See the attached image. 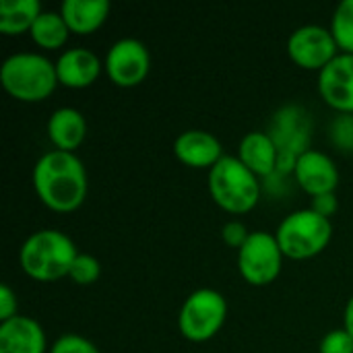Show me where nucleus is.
<instances>
[{"mask_svg":"<svg viewBox=\"0 0 353 353\" xmlns=\"http://www.w3.org/2000/svg\"><path fill=\"white\" fill-rule=\"evenodd\" d=\"M33 186L48 207L72 211L87 194V172L72 151L52 149L37 159L33 168Z\"/></svg>","mask_w":353,"mask_h":353,"instance_id":"f257e3e1","label":"nucleus"},{"mask_svg":"<svg viewBox=\"0 0 353 353\" xmlns=\"http://www.w3.org/2000/svg\"><path fill=\"white\" fill-rule=\"evenodd\" d=\"M0 81L8 93L25 101L48 97L56 83V62L39 52H14L0 66Z\"/></svg>","mask_w":353,"mask_h":353,"instance_id":"f03ea898","label":"nucleus"},{"mask_svg":"<svg viewBox=\"0 0 353 353\" xmlns=\"http://www.w3.org/2000/svg\"><path fill=\"white\" fill-rule=\"evenodd\" d=\"M74 242L60 230H37L21 246L23 269L41 281H54L70 273L77 259Z\"/></svg>","mask_w":353,"mask_h":353,"instance_id":"7ed1b4c3","label":"nucleus"},{"mask_svg":"<svg viewBox=\"0 0 353 353\" xmlns=\"http://www.w3.org/2000/svg\"><path fill=\"white\" fill-rule=\"evenodd\" d=\"M209 190L223 209L244 213L259 203L261 182L240 157L223 155L209 170Z\"/></svg>","mask_w":353,"mask_h":353,"instance_id":"20e7f679","label":"nucleus"},{"mask_svg":"<svg viewBox=\"0 0 353 353\" xmlns=\"http://www.w3.org/2000/svg\"><path fill=\"white\" fill-rule=\"evenodd\" d=\"M333 236L329 217L319 215L314 209H298L285 215L275 232L281 252L292 259H308L321 252Z\"/></svg>","mask_w":353,"mask_h":353,"instance_id":"39448f33","label":"nucleus"},{"mask_svg":"<svg viewBox=\"0 0 353 353\" xmlns=\"http://www.w3.org/2000/svg\"><path fill=\"white\" fill-rule=\"evenodd\" d=\"M267 132L279 151L277 172L288 174L290 170L296 168L298 157L310 149V134H312L310 112L302 103H285L273 114Z\"/></svg>","mask_w":353,"mask_h":353,"instance_id":"423d86ee","label":"nucleus"},{"mask_svg":"<svg viewBox=\"0 0 353 353\" xmlns=\"http://www.w3.org/2000/svg\"><path fill=\"white\" fill-rule=\"evenodd\" d=\"M225 298L213 288H199L184 300L178 314V325L182 335L194 341H203L219 331L225 321Z\"/></svg>","mask_w":353,"mask_h":353,"instance_id":"0eeeda50","label":"nucleus"},{"mask_svg":"<svg viewBox=\"0 0 353 353\" xmlns=\"http://www.w3.org/2000/svg\"><path fill=\"white\" fill-rule=\"evenodd\" d=\"M281 246L275 234L265 230L250 232L248 240L238 250L240 273L246 281L254 285H265L273 281L281 271Z\"/></svg>","mask_w":353,"mask_h":353,"instance_id":"6e6552de","label":"nucleus"},{"mask_svg":"<svg viewBox=\"0 0 353 353\" xmlns=\"http://www.w3.org/2000/svg\"><path fill=\"white\" fill-rule=\"evenodd\" d=\"M337 41L331 29L323 25H302L288 37V52L304 68H323L337 56Z\"/></svg>","mask_w":353,"mask_h":353,"instance_id":"1a4fd4ad","label":"nucleus"},{"mask_svg":"<svg viewBox=\"0 0 353 353\" xmlns=\"http://www.w3.org/2000/svg\"><path fill=\"white\" fill-rule=\"evenodd\" d=\"M149 64L151 56L147 46L130 35L116 39L105 54V70L110 79L122 87L141 83L149 72Z\"/></svg>","mask_w":353,"mask_h":353,"instance_id":"9d476101","label":"nucleus"},{"mask_svg":"<svg viewBox=\"0 0 353 353\" xmlns=\"http://www.w3.org/2000/svg\"><path fill=\"white\" fill-rule=\"evenodd\" d=\"M319 91L339 112L353 114V54L341 52L319 70Z\"/></svg>","mask_w":353,"mask_h":353,"instance_id":"9b49d317","label":"nucleus"},{"mask_svg":"<svg viewBox=\"0 0 353 353\" xmlns=\"http://www.w3.org/2000/svg\"><path fill=\"white\" fill-rule=\"evenodd\" d=\"M294 174L300 186L308 190L312 196L323 192H333L339 182V170L335 161L325 151L312 147L298 157Z\"/></svg>","mask_w":353,"mask_h":353,"instance_id":"f8f14e48","label":"nucleus"},{"mask_svg":"<svg viewBox=\"0 0 353 353\" xmlns=\"http://www.w3.org/2000/svg\"><path fill=\"white\" fill-rule=\"evenodd\" d=\"M46 333L31 316L14 314L0 323V353H43Z\"/></svg>","mask_w":353,"mask_h":353,"instance_id":"ddd939ff","label":"nucleus"},{"mask_svg":"<svg viewBox=\"0 0 353 353\" xmlns=\"http://www.w3.org/2000/svg\"><path fill=\"white\" fill-rule=\"evenodd\" d=\"M101 70L99 56L89 48H70L60 54L56 60L58 81L68 87H87L91 85Z\"/></svg>","mask_w":353,"mask_h":353,"instance_id":"4468645a","label":"nucleus"},{"mask_svg":"<svg viewBox=\"0 0 353 353\" xmlns=\"http://www.w3.org/2000/svg\"><path fill=\"white\" fill-rule=\"evenodd\" d=\"M174 151L184 163L194 168L213 165L223 157L219 139L207 130H196V128L180 132L174 141Z\"/></svg>","mask_w":353,"mask_h":353,"instance_id":"2eb2a0df","label":"nucleus"},{"mask_svg":"<svg viewBox=\"0 0 353 353\" xmlns=\"http://www.w3.org/2000/svg\"><path fill=\"white\" fill-rule=\"evenodd\" d=\"M240 159L261 176H271L277 172L279 163V151L269 132L263 130H252L246 132L240 141Z\"/></svg>","mask_w":353,"mask_h":353,"instance_id":"dca6fc26","label":"nucleus"},{"mask_svg":"<svg viewBox=\"0 0 353 353\" xmlns=\"http://www.w3.org/2000/svg\"><path fill=\"white\" fill-rule=\"evenodd\" d=\"M87 132L85 116L77 108H58L48 120V134L58 149L72 151L81 145Z\"/></svg>","mask_w":353,"mask_h":353,"instance_id":"f3484780","label":"nucleus"},{"mask_svg":"<svg viewBox=\"0 0 353 353\" xmlns=\"http://www.w3.org/2000/svg\"><path fill=\"white\" fill-rule=\"evenodd\" d=\"M60 12L72 31L89 33L105 21L110 0H62Z\"/></svg>","mask_w":353,"mask_h":353,"instance_id":"a211bd4d","label":"nucleus"},{"mask_svg":"<svg viewBox=\"0 0 353 353\" xmlns=\"http://www.w3.org/2000/svg\"><path fill=\"white\" fill-rule=\"evenodd\" d=\"M39 12V0H0V31L12 35L31 29Z\"/></svg>","mask_w":353,"mask_h":353,"instance_id":"6ab92c4d","label":"nucleus"},{"mask_svg":"<svg viewBox=\"0 0 353 353\" xmlns=\"http://www.w3.org/2000/svg\"><path fill=\"white\" fill-rule=\"evenodd\" d=\"M68 31H70V27L64 21L62 12H56V10H41L29 29L31 37L43 48L62 46L68 37Z\"/></svg>","mask_w":353,"mask_h":353,"instance_id":"aec40b11","label":"nucleus"},{"mask_svg":"<svg viewBox=\"0 0 353 353\" xmlns=\"http://www.w3.org/2000/svg\"><path fill=\"white\" fill-rule=\"evenodd\" d=\"M331 31L339 48L353 54V0H341L331 19Z\"/></svg>","mask_w":353,"mask_h":353,"instance_id":"412c9836","label":"nucleus"},{"mask_svg":"<svg viewBox=\"0 0 353 353\" xmlns=\"http://www.w3.org/2000/svg\"><path fill=\"white\" fill-rule=\"evenodd\" d=\"M329 139L341 151H353V114L341 112L333 118V122L329 124Z\"/></svg>","mask_w":353,"mask_h":353,"instance_id":"4be33fe9","label":"nucleus"},{"mask_svg":"<svg viewBox=\"0 0 353 353\" xmlns=\"http://www.w3.org/2000/svg\"><path fill=\"white\" fill-rule=\"evenodd\" d=\"M101 273V265L99 261L89 254V252H79L77 259L72 261V267H70V277L77 281V283H93Z\"/></svg>","mask_w":353,"mask_h":353,"instance_id":"5701e85b","label":"nucleus"},{"mask_svg":"<svg viewBox=\"0 0 353 353\" xmlns=\"http://www.w3.org/2000/svg\"><path fill=\"white\" fill-rule=\"evenodd\" d=\"M50 353H101L99 347L95 343H91L87 337L83 335H77V333H66V335H60Z\"/></svg>","mask_w":353,"mask_h":353,"instance_id":"b1692460","label":"nucleus"},{"mask_svg":"<svg viewBox=\"0 0 353 353\" xmlns=\"http://www.w3.org/2000/svg\"><path fill=\"white\" fill-rule=\"evenodd\" d=\"M321 353H353V335L347 329H333L321 341Z\"/></svg>","mask_w":353,"mask_h":353,"instance_id":"393cba45","label":"nucleus"},{"mask_svg":"<svg viewBox=\"0 0 353 353\" xmlns=\"http://www.w3.org/2000/svg\"><path fill=\"white\" fill-rule=\"evenodd\" d=\"M248 236H250V232H248V228L242 223V221H236V219H232V221H228L225 225H223V240L230 244V246H242L246 240H248Z\"/></svg>","mask_w":353,"mask_h":353,"instance_id":"a878e982","label":"nucleus"},{"mask_svg":"<svg viewBox=\"0 0 353 353\" xmlns=\"http://www.w3.org/2000/svg\"><path fill=\"white\" fill-rule=\"evenodd\" d=\"M339 207V201L335 196V192H323V194H314L312 196V205L310 209H314L319 215L323 217H331Z\"/></svg>","mask_w":353,"mask_h":353,"instance_id":"bb28decb","label":"nucleus"},{"mask_svg":"<svg viewBox=\"0 0 353 353\" xmlns=\"http://www.w3.org/2000/svg\"><path fill=\"white\" fill-rule=\"evenodd\" d=\"M17 314V296L8 283L0 285V319L8 321Z\"/></svg>","mask_w":353,"mask_h":353,"instance_id":"cd10ccee","label":"nucleus"},{"mask_svg":"<svg viewBox=\"0 0 353 353\" xmlns=\"http://www.w3.org/2000/svg\"><path fill=\"white\" fill-rule=\"evenodd\" d=\"M343 321H345V329L353 335V296L350 298L347 306H345V312H343Z\"/></svg>","mask_w":353,"mask_h":353,"instance_id":"c85d7f7f","label":"nucleus"}]
</instances>
